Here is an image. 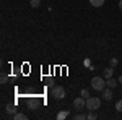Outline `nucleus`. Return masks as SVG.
I'll list each match as a JSON object with an SVG mask.
<instances>
[{"mask_svg":"<svg viewBox=\"0 0 122 120\" xmlns=\"http://www.w3.org/2000/svg\"><path fill=\"white\" fill-rule=\"evenodd\" d=\"M91 88H93L94 91H103L104 88H107L106 86V78L104 76H94V78H91Z\"/></svg>","mask_w":122,"mask_h":120,"instance_id":"obj_1","label":"nucleus"},{"mask_svg":"<svg viewBox=\"0 0 122 120\" xmlns=\"http://www.w3.org/2000/svg\"><path fill=\"white\" fill-rule=\"evenodd\" d=\"M101 107V99L99 97H88L86 99V109H88V112L90 110H98Z\"/></svg>","mask_w":122,"mask_h":120,"instance_id":"obj_2","label":"nucleus"},{"mask_svg":"<svg viewBox=\"0 0 122 120\" xmlns=\"http://www.w3.org/2000/svg\"><path fill=\"white\" fill-rule=\"evenodd\" d=\"M52 96H54L56 99H64V97H65V89H64L62 86H54V88H52Z\"/></svg>","mask_w":122,"mask_h":120,"instance_id":"obj_3","label":"nucleus"},{"mask_svg":"<svg viewBox=\"0 0 122 120\" xmlns=\"http://www.w3.org/2000/svg\"><path fill=\"white\" fill-rule=\"evenodd\" d=\"M73 107H75L76 110H81V109H86V99L85 97H76L75 101H73Z\"/></svg>","mask_w":122,"mask_h":120,"instance_id":"obj_4","label":"nucleus"},{"mask_svg":"<svg viewBox=\"0 0 122 120\" xmlns=\"http://www.w3.org/2000/svg\"><path fill=\"white\" fill-rule=\"evenodd\" d=\"M101 97H103V101H111L112 99V89L111 88H104L101 91Z\"/></svg>","mask_w":122,"mask_h":120,"instance_id":"obj_5","label":"nucleus"},{"mask_svg":"<svg viewBox=\"0 0 122 120\" xmlns=\"http://www.w3.org/2000/svg\"><path fill=\"white\" fill-rule=\"evenodd\" d=\"M117 83H119V80H114L112 76L106 80V86H107V88H111V89H116V86H117Z\"/></svg>","mask_w":122,"mask_h":120,"instance_id":"obj_6","label":"nucleus"},{"mask_svg":"<svg viewBox=\"0 0 122 120\" xmlns=\"http://www.w3.org/2000/svg\"><path fill=\"white\" fill-rule=\"evenodd\" d=\"M5 112H7L8 115L13 117V115L16 114V107H15V104H7V106H5Z\"/></svg>","mask_w":122,"mask_h":120,"instance_id":"obj_7","label":"nucleus"},{"mask_svg":"<svg viewBox=\"0 0 122 120\" xmlns=\"http://www.w3.org/2000/svg\"><path fill=\"white\" fill-rule=\"evenodd\" d=\"M112 73H114L112 68H104V70H103V76L106 78V80H107V78H111V76H112Z\"/></svg>","mask_w":122,"mask_h":120,"instance_id":"obj_8","label":"nucleus"},{"mask_svg":"<svg viewBox=\"0 0 122 120\" xmlns=\"http://www.w3.org/2000/svg\"><path fill=\"white\" fill-rule=\"evenodd\" d=\"M90 5H93V7H103L104 5V0H90Z\"/></svg>","mask_w":122,"mask_h":120,"instance_id":"obj_9","label":"nucleus"},{"mask_svg":"<svg viewBox=\"0 0 122 120\" xmlns=\"http://www.w3.org/2000/svg\"><path fill=\"white\" fill-rule=\"evenodd\" d=\"M73 119H75V120H86V119H88V114H75Z\"/></svg>","mask_w":122,"mask_h":120,"instance_id":"obj_10","label":"nucleus"},{"mask_svg":"<svg viewBox=\"0 0 122 120\" xmlns=\"http://www.w3.org/2000/svg\"><path fill=\"white\" fill-rule=\"evenodd\" d=\"M67 117H68V112H67V110H62V112L57 114V119H59V120H64V119H67Z\"/></svg>","mask_w":122,"mask_h":120,"instance_id":"obj_11","label":"nucleus"},{"mask_svg":"<svg viewBox=\"0 0 122 120\" xmlns=\"http://www.w3.org/2000/svg\"><path fill=\"white\" fill-rule=\"evenodd\" d=\"M13 119H15V120H26V115H25V114H20V112H16V114L13 115Z\"/></svg>","mask_w":122,"mask_h":120,"instance_id":"obj_12","label":"nucleus"},{"mask_svg":"<svg viewBox=\"0 0 122 120\" xmlns=\"http://www.w3.org/2000/svg\"><path fill=\"white\" fill-rule=\"evenodd\" d=\"M33 8H38V7H41V0H31V3H29Z\"/></svg>","mask_w":122,"mask_h":120,"instance_id":"obj_13","label":"nucleus"},{"mask_svg":"<svg viewBox=\"0 0 122 120\" xmlns=\"http://www.w3.org/2000/svg\"><path fill=\"white\" fill-rule=\"evenodd\" d=\"M98 119V115L94 114V110H90L88 112V120H96Z\"/></svg>","mask_w":122,"mask_h":120,"instance_id":"obj_14","label":"nucleus"},{"mask_svg":"<svg viewBox=\"0 0 122 120\" xmlns=\"http://www.w3.org/2000/svg\"><path fill=\"white\" fill-rule=\"evenodd\" d=\"M7 81H8V76H7L5 73H2V76H0V83H2V84H5Z\"/></svg>","mask_w":122,"mask_h":120,"instance_id":"obj_15","label":"nucleus"},{"mask_svg":"<svg viewBox=\"0 0 122 120\" xmlns=\"http://www.w3.org/2000/svg\"><path fill=\"white\" fill-rule=\"evenodd\" d=\"M80 96H81V97H85V99H88V96H90V92L86 91V89H81V91H80Z\"/></svg>","mask_w":122,"mask_h":120,"instance_id":"obj_16","label":"nucleus"},{"mask_svg":"<svg viewBox=\"0 0 122 120\" xmlns=\"http://www.w3.org/2000/svg\"><path fill=\"white\" fill-rule=\"evenodd\" d=\"M116 109H117V112H122V99L116 102Z\"/></svg>","mask_w":122,"mask_h":120,"instance_id":"obj_17","label":"nucleus"},{"mask_svg":"<svg viewBox=\"0 0 122 120\" xmlns=\"http://www.w3.org/2000/svg\"><path fill=\"white\" fill-rule=\"evenodd\" d=\"M117 63H119V60H117V58H111V67H116Z\"/></svg>","mask_w":122,"mask_h":120,"instance_id":"obj_18","label":"nucleus"},{"mask_svg":"<svg viewBox=\"0 0 122 120\" xmlns=\"http://www.w3.org/2000/svg\"><path fill=\"white\" fill-rule=\"evenodd\" d=\"M29 107L34 110V107H36V104H34V101H29Z\"/></svg>","mask_w":122,"mask_h":120,"instance_id":"obj_19","label":"nucleus"},{"mask_svg":"<svg viewBox=\"0 0 122 120\" xmlns=\"http://www.w3.org/2000/svg\"><path fill=\"white\" fill-rule=\"evenodd\" d=\"M119 8H121V11H122V0L119 2Z\"/></svg>","mask_w":122,"mask_h":120,"instance_id":"obj_20","label":"nucleus"},{"mask_svg":"<svg viewBox=\"0 0 122 120\" xmlns=\"http://www.w3.org/2000/svg\"><path fill=\"white\" fill-rule=\"evenodd\" d=\"M119 83H122V75H121V76H119Z\"/></svg>","mask_w":122,"mask_h":120,"instance_id":"obj_21","label":"nucleus"}]
</instances>
